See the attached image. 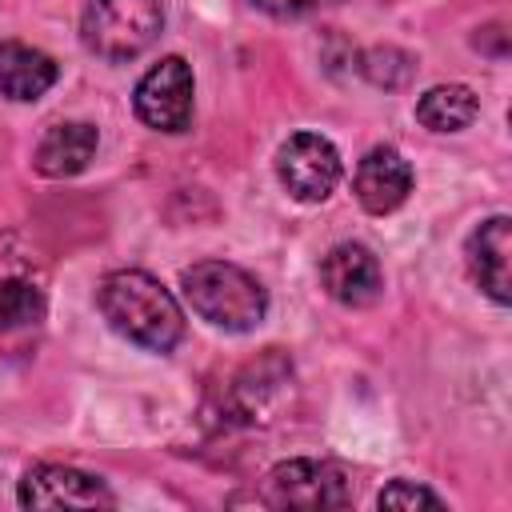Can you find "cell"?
Instances as JSON below:
<instances>
[{"label":"cell","instance_id":"obj_1","mask_svg":"<svg viewBox=\"0 0 512 512\" xmlns=\"http://www.w3.org/2000/svg\"><path fill=\"white\" fill-rule=\"evenodd\" d=\"M96 304L104 320L144 352H172L184 336V312L176 296L140 268L108 272L96 288Z\"/></svg>","mask_w":512,"mask_h":512},{"label":"cell","instance_id":"obj_2","mask_svg":"<svg viewBox=\"0 0 512 512\" xmlns=\"http://www.w3.org/2000/svg\"><path fill=\"white\" fill-rule=\"evenodd\" d=\"M184 296L200 320L224 332H252L268 312L264 284L228 260H200L180 276Z\"/></svg>","mask_w":512,"mask_h":512},{"label":"cell","instance_id":"obj_3","mask_svg":"<svg viewBox=\"0 0 512 512\" xmlns=\"http://www.w3.org/2000/svg\"><path fill=\"white\" fill-rule=\"evenodd\" d=\"M164 28V0H88L80 16V40L100 60L140 56Z\"/></svg>","mask_w":512,"mask_h":512},{"label":"cell","instance_id":"obj_4","mask_svg":"<svg viewBox=\"0 0 512 512\" xmlns=\"http://www.w3.org/2000/svg\"><path fill=\"white\" fill-rule=\"evenodd\" d=\"M260 500L268 508H344L352 476L332 460H284L264 476Z\"/></svg>","mask_w":512,"mask_h":512},{"label":"cell","instance_id":"obj_5","mask_svg":"<svg viewBox=\"0 0 512 512\" xmlns=\"http://www.w3.org/2000/svg\"><path fill=\"white\" fill-rule=\"evenodd\" d=\"M276 176L296 200L320 204L340 184V152L320 132H296L276 152Z\"/></svg>","mask_w":512,"mask_h":512},{"label":"cell","instance_id":"obj_6","mask_svg":"<svg viewBox=\"0 0 512 512\" xmlns=\"http://www.w3.org/2000/svg\"><path fill=\"white\" fill-rule=\"evenodd\" d=\"M192 68L184 56H164L160 64H152L136 92H132V104H136V116L156 128V132H184L188 120H192Z\"/></svg>","mask_w":512,"mask_h":512},{"label":"cell","instance_id":"obj_7","mask_svg":"<svg viewBox=\"0 0 512 512\" xmlns=\"http://www.w3.org/2000/svg\"><path fill=\"white\" fill-rule=\"evenodd\" d=\"M24 508H112L116 496L100 476L68 468V464H36L20 480Z\"/></svg>","mask_w":512,"mask_h":512},{"label":"cell","instance_id":"obj_8","mask_svg":"<svg viewBox=\"0 0 512 512\" xmlns=\"http://www.w3.org/2000/svg\"><path fill=\"white\" fill-rule=\"evenodd\" d=\"M320 284H324V292L336 304H344V308H368L384 292V272H380V260L372 256V248L344 240V244H336L320 260Z\"/></svg>","mask_w":512,"mask_h":512},{"label":"cell","instance_id":"obj_9","mask_svg":"<svg viewBox=\"0 0 512 512\" xmlns=\"http://www.w3.org/2000/svg\"><path fill=\"white\" fill-rule=\"evenodd\" d=\"M352 188H356V200L364 204V212L384 216V212H392V208H400L408 200V192H412V164L396 148L380 144V148L364 152V160L356 164Z\"/></svg>","mask_w":512,"mask_h":512},{"label":"cell","instance_id":"obj_10","mask_svg":"<svg viewBox=\"0 0 512 512\" xmlns=\"http://www.w3.org/2000/svg\"><path fill=\"white\" fill-rule=\"evenodd\" d=\"M508 252H512V220L508 216H492L484 220L468 244H464V260L472 280L480 284L484 296H492L496 304L512 300V280H508Z\"/></svg>","mask_w":512,"mask_h":512},{"label":"cell","instance_id":"obj_11","mask_svg":"<svg viewBox=\"0 0 512 512\" xmlns=\"http://www.w3.org/2000/svg\"><path fill=\"white\" fill-rule=\"evenodd\" d=\"M60 68L48 52L20 44V40H0V92L8 100H40L52 84H56Z\"/></svg>","mask_w":512,"mask_h":512},{"label":"cell","instance_id":"obj_12","mask_svg":"<svg viewBox=\"0 0 512 512\" xmlns=\"http://www.w3.org/2000/svg\"><path fill=\"white\" fill-rule=\"evenodd\" d=\"M96 144H100V132L84 120H68V124H56L44 132V140L36 144V172L40 176H52V180H64V176H76L92 164L96 156Z\"/></svg>","mask_w":512,"mask_h":512},{"label":"cell","instance_id":"obj_13","mask_svg":"<svg viewBox=\"0 0 512 512\" xmlns=\"http://www.w3.org/2000/svg\"><path fill=\"white\" fill-rule=\"evenodd\" d=\"M480 100L468 84H436L416 100V120L428 132H460L476 120Z\"/></svg>","mask_w":512,"mask_h":512},{"label":"cell","instance_id":"obj_14","mask_svg":"<svg viewBox=\"0 0 512 512\" xmlns=\"http://www.w3.org/2000/svg\"><path fill=\"white\" fill-rule=\"evenodd\" d=\"M36 320H44V292L36 288L32 276L4 272L0 276V336L32 328Z\"/></svg>","mask_w":512,"mask_h":512},{"label":"cell","instance_id":"obj_15","mask_svg":"<svg viewBox=\"0 0 512 512\" xmlns=\"http://www.w3.org/2000/svg\"><path fill=\"white\" fill-rule=\"evenodd\" d=\"M364 76L380 88H400L412 76V56L400 48H372L364 56Z\"/></svg>","mask_w":512,"mask_h":512},{"label":"cell","instance_id":"obj_16","mask_svg":"<svg viewBox=\"0 0 512 512\" xmlns=\"http://www.w3.org/2000/svg\"><path fill=\"white\" fill-rule=\"evenodd\" d=\"M380 508H444V500L436 492H428L424 484H412V480H392L380 496H376Z\"/></svg>","mask_w":512,"mask_h":512},{"label":"cell","instance_id":"obj_17","mask_svg":"<svg viewBox=\"0 0 512 512\" xmlns=\"http://www.w3.org/2000/svg\"><path fill=\"white\" fill-rule=\"evenodd\" d=\"M248 4L268 12V16H304V12H316V8L336 4V0H248Z\"/></svg>","mask_w":512,"mask_h":512}]
</instances>
